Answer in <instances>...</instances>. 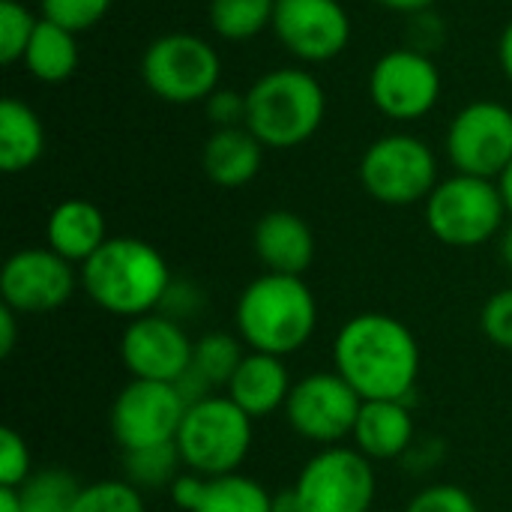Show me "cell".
I'll return each mask as SVG.
<instances>
[{"mask_svg":"<svg viewBox=\"0 0 512 512\" xmlns=\"http://www.w3.org/2000/svg\"><path fill=\"white\" fill-rule=\"evenodd\" d=\"M420 342L411 327L384 312L348 318L333 342V369L363 402H411L420 381Z\"/></svg>","mask_w":512,"mask_h":512,"instance_id":"1","label":"cell"},{"mask_svg":"<svg viewBox=\"0 0 512 512\" xmlns=\"http://www.w3.org/2000/svg\"><path fill=\"white\" fill-rule=\"evenodd\" d=\"M78 273L90 303L126 321L159 312L174 282L165 255L138 237H108Z\"/></svg>","mask_w":512,"mask_h":512,"instance_id":"2","label":"cell"},{"mask_svg":"<svg viewBox=\"0 0 512 512\" xmlns=\"http://www.w3.org/2000/svg\"><path fill=\"white\" fill-rule=\"evenodd\" d=\"M234 327L249 351L291 357L318 330V300L303 276L261 273L237 297Z\"/></svg>","mask_w":512,"mask_h":512,"instance_id":"3","label":"cell"},{"mask_svg":"<svg viewBox=\"0 0 512 512\" xmlns=\"http://www.w3.org/2000/svg\"><path fill=\"white\" fill-rule=\"evenodd\" d=\"M327 96L306 69H273L246 90V129L273 150L306 144L324 123Z\"/></svg>","mask_w":512,"mask_h":512,"instance_id":"4","label":"cell"},{"mask_svg":"<svg viewBox=\"0 0 512 512\" xmlns=\"http://www.w3.org/2000/svg\"><path fill=\"white\" fill-rule=\"evenodd\" d=\"M255 438V420L225 393L186 408L177 432V453L186 471L201 477L237 474Z\"/></svg>","mask_w":512,"mask_h":512,"instance_id":"5","label":"cell"},{"mask_svg":"<svg viewBox=\"0 0 512 512\" xmlns=\"http://www.w3.org/2000/svg\"><path fill=\"white\" fill-rule=\"evenodd\" d=\"M507 204L498 180L456 174L426 198V225L435 240L453 249H477L504 231Z\"/></svg>","mask_w":512,"mask_h":512,"instance_id":"6","label":"cell"},{"mask_svg":"<svg viewBox=\"0 0 512 512\" xmlns=\"http://www.w3.org/2000/svg\"><path fill=\"white\" fill-rule=\"evenodd\" d=\"M141 78L162 102H207L219 90L222 60L216 48L201 36L165 33L147 45L141 57Z\"/></svg>","mask_w":512,"mask_h":512,"instance_id":"7","label":"cell"},{"mask_svg":"<svg viewBox=\"0 0 512 512\" xmlns=\"http://www.w3.org/2000/svg\"><path fill=\"white\" fill-rule=\"evenodd\" d=\"M360 183L375 201L387 207H408L435 192L438 159L417 135H384L363 153Z\"/></svg>","mask_w":512,"mask_h":512,"instance_id":"8","label":"cell"},{"mask_svg":"<svg viewBox=\"0 0 512 512\" xmlns=\"http://www.w3.org/2000/svg\"><path fill=\"white\" fill-rule=\"evenodd\" d=\"M306 512H369L378 495L375 462L354 444L321 447L294 483Z\"/></svg>","mask_w":512,"mask_h":512,"instance_id":"9","label":"cell"},{"mask_svg":"<svg viewBox=\"0 0 512 512\" xmlns=\"http://www.w3.org/2000/svg\"><path fill=\"white\" fill-rule=\"evenodd\" d=\"M360 408L363 399L357 390L333 369L294 381L282 414L297 438L315 447H336L354 435Z\"/></svg>","mask_w":512,"mask_h":512,"instance_id":"10","label":"cell"},{"mask_svg":"<svg viewBox=\"0 0 512 512\" xmlns=\"http://www.w3.org/2000/svg\"><path fill=\"white\" fill-rule=\"evenodd\" d=\"M186 402L174 384L132 378L114 399L108 426L123 453L174 444L186 417Z\"/></svg>","mask_w":512,"mask_h":512,"instance_id":"11","label":"cell"},{"mask_svg":"<svg viewBox=\"0 0 512 512\" xmlns=\"http://www.w3.org/2000/svg\"><path fill=\"white\" fill-rule=\"evenodd\" d=\"M447 156L456 174L498 180L512 162V111L483 99L465 105L447 129Z\"/></svg>","mask_w":512,"mask_h":512,"instance_id":"12","label":"cell"},{"mask_svg":"<svg viewBox=\"0 0 512 512\" xmlns=\"http://www.w3.org/2000/svg\"><path fill=\"white\" fill-rule=\"evenodd\" d=\"M372 105L390 120H420L441 99V72L420 48H396L375 60L369 72Z\"/></svg>","mask_w":512,"mask_h":512,"instance_id":"13","label":"cell"},{"mask_svg":"<svg viewBox=\"0 0 512 512\" xmlns=\"http://www.w3.org/2000/svg\"><path fill=\"white\" fill-rule=\"evenodd\" d=\"M81 285L75 264L60 258L48 246L18 249L0 270V297L18 315H42L66 306Z\"/></svg>","mask_w":512,"mask_h":512,"instance_id":"14","label":"cell"},{"mask_svg":"<svg viewBox=\"0 0 512 512\" xmlns=\"http://www.w3.org/2000/svg\"><path fill=\"white\" fill-rule=\"evenodd\" d=\"M195 357V342L186 324L168 318L165 312H150L123 327L120 360L126 372L138 381L174 384Z\"/></svg>","mask_w":512,"mask_h":512,"instance_id":"15","label":"cell"},{"mask_svg":"<svg viewBox=\"0 0 512 512\" xmlns=\"http://www.w3.org/2000/svg\"><path fill=\"white\" fill-rule=\"evenodd\" d=\"M270 27L306 63H327L351 42V18L339 0H276Z\"/></svg>","mask_w":512,"mask_h":512,"instance_id":"16","label":"cell"},{"mask_svg":"<svg viewBox=\"0 0 512 512\" xmlns=\"http://www.w3.org/2000/svg\"><path fill=\"white\" fill-rule=\"evenodd\" d=\"M252 246L267 273L303 276L315 261V234L309 222L291 210H270L255 222Z\"/></svg>","mask_w":512,"mask_h":512,"instance_id":"17","label":"cell"},{"mask_svg":"<svg viewBox=\"0 0 512 512\" xmlns=\"http://www.w3.org/2000/svg\"><path fill=\"white\" fill-rule=\"evenodd\" d=\"M291 372L285 366V357L249 351L234 372L231 384L225 387V396L237 402L252 420H264L276 411H285V402L291 396Z\"/></svg>","mask_w":512,"mask_h":512,"instance_id":"18","label":"cell"},{"mask_svg":"<svg viewBox=\"0 0 512 512\" xmlns=\"http://www.w3.org/2000/svg\"><path fill=\"white\" fill-rule=\"evenodd\" d=\"M351 441L372 462L405 459L417 444L411 402H363Z\"/></svg>","mask_w":512,"mask_h":512,"instance_id":"19","label":"cell"},{"mask_svg":"<svg viewBox=\"0 0 512 512\" xmlns=\"http://www.w3.org/2000/svg\"><path fill=\"white\" fill-rule=\"evenodd\" d=\"M45 240H48V249H54L69 264H78L81 267L108 240L105 216H102V210L93 201H84V198L60 201L48 213Z\"/></svg>","mask_w":512,"mask_h":512,"instance_id":"20","label":"cell"},{"mask_svg":"<svg viewBox=\"0 0 512 512\" xmlns=\"http://www.w3.org/2000/svg\"><path fill=\"white\" fill-rule=\"evenodd\" d=\"M264 150L267 147L246 126H228V129H216L207 138L201 165L210 183L222 189H240L258 177Z\"/></svg>","mask_w":512,"mask_h":512,"instance_id":"21","label":"cell"},{"mask_svg":"<svg viewBox=\"0 0 512 512\" xmlns=\"http://www.w3.org/2000/svg\"><path fill=\"white\" fill-rule=\"evenodd\" d=\"M45 150V129L36 111L21 99L0 102V168L21 174L39 162Z\"/></svg>","mask_w":512,"mask_h":512,"instance_id":"22","label":"cell"},{"mask_svg":"<svg viewBox=\"0 0 512 512\" xmlns=\"http://www.w3.org/2000/svg\"><path fill=\"white\" fill-rule=\"evenodd\" d=\"M24 63L30 75L42 84H60L75 75L78 69V42L75 33L60 27L57 21L39 18L33 39L27 45Z\"/></svg>","mask_w":512,"mask_h":512,"instance_id":"23","label":"cell"},{"mask_svg":"<svg viewBox=\"0 0 512 512\" xmlns=\"http://www.w3.org/2000/svg\"><path fill=\"white\" fill-rule=\"evenodd\" d=\"M195 512H273V492L246 474L210 477Z\"/></svg>","mask_w":512,"mask_h":512,"instance_id":"24","label":"cell"},{"mask_svg":"<svg viewBox=\"0 0 512 512\" xmlns=\"http://www.w3.org/2000/svg\"><path fill=\"white\" fill-rule=\"evenodd\" d=\"M249 354V348L243 345V339L237 333H225V330H210L201 339H195V357L192 366L213 384V387H228L234 372L240 369L243 357Z\"/></svg>","mask_w":512,"mask_h":512,"instance_id":"25","label":"cell"},{"mask_svg":"<svg viewBox=\"0 0 512 512\" xmlns=\"http://www.w3.org/2000/svg\"><path fill=\"white\" fill-rule=\"evenodd\" d=\"M276 0H210V27L231 42L258 36L273 24Z\"/></svg>","mask_w":512,"mask_h":512,"instance_id":"26","label":"cell"},{"mask_svg":"<svg viewBox=\"0 0 512 512\" xmlns=\"http://www.w3.org/2000/svg\"><path fill=\"white\" fill-rule=\"evenodd\" d=\"M123 465H126V480L135 489L159 492V489H171V483L180 477L183 459L177 453V444H162V447L123 453Z\"/></svg>","mask_w":512,"mask_h":512,"instance_id":"27","label":"cell"},{"mask_svg":"<svg viewBox=\"0 0 512 512\" xmlns=\"http://www.w3.org/2000/svg\"><path fill=\"white\" fill-rule=\"evenodd\" d=\"M81 483L60 468L33 471V477L18 489L24 512H72Z\"/></svg>","mask_w":512,"mask_h":512,"instance_id":"28","label":"cell"},{"mask_svg":"<svg viewBox=\"0 0 512 512\" xmlns=\"http://www.w3.org/2000/svg\"><path fill=\"white\" fill-rule=\"evenodd\" d=\"M72 512H147V504L129 480H99L81 486Z\"/></svg>","mask_w":512,"mask_h":512,"instance_id":"29","label":"cell"},{"mask_svg":"<svg viewBox=\"0 0 512 512\" xmlns=\"http://www.w3.org/2000/svg\"><path fill=\"white\" fill-rule=\"evenodd\" d=\"M39 18L18 0H0V60L12 66L24 60Z\"/></svg>","mask_w":512,"mask_h":512,"instance_id":"30","label":"cell"},{"mask_svg":"<svg viewBox=\"0 0 512 512\" xmlns=\"http://www.w3.org/2000/svg\"><path fill=\"white\" fill-rule=\"evenodd\" d=\"M111 0H42V18L57 21L60 27L81 33L105 18Z\"/></svg>","mask_w":512,"mask_h":512,"instance_id":"31","label":"cell"},{"mask_svg":"<svg viewBox=\"0 0 512 512\" xmlns=\"http://www.w3.org/2000/svg\"><path fill=\"white\" fill-rule=\"evenodd\" d=\"M402 512H480L474 495L453 483H435L420 489Z\"/></svg>","mask_w":512,"mask_h":512,"instance_id":"32","label":"cell"},{"mask_svg":"<svg viewBox=\"0 0 512 512\" xmlns=\"http://www.w3.org/2000/svg\"><path fill=\"white\" fill-rule=\"evenodd\" d=\"M33 477V459L24 435L15 429L0 432V486L6 489H21Z\"/></svg>","mask_w":512,"mask_h":512,"instance_id":"33","label":"cell"},{"mask_svg":"<svg viewBox=\"0 0 512 512\" xmlns=\"http://www.w3.org/2000/svg\"><path fill=\"white\" fill-rule=\"evenodd\" d=\"M480 327L495 348L512 351V288H501L486 300L480 312Z\"/></svg>","mask_w":512,"mask_h":512,"instance_id":"34","label":"cell"},{"mask_svg":"<svg viewBox=\"0 0 512 512\" xmlns=\"http://www.w3.org/2000/svg\"><path fill=\"white\" fill-rule=\"evenodd\" d=\"M204 303L207 300H204V291L198 285L174 279L168 294H165V300H162V306H159V312H165L168 318L186 324V321H192V318H198L204 312Z\"/></svg>","mask_w":512,"mask_h":512,"instance_id":"35","label":"cell"},{"mask_svg":"<svg viewBox=\"0 0 512 512\" xmlns=\"http://www.w3.org/2000/svg\"><path fill=\"white\" fill-rule=\"evenodd\" d=\"M207 117L216 123V129H228V126H240V120L246 123V93H234V90H216L207 99Z\"/></svg>","mask_w":512,"mask_h":512,"instance_id":"36","label":"cell"},{"mask_svg":"<svg viewBox=\"0 0 512 512\" xmlns=\"http://www.w3.org/2000/svg\"><path fill=\"white\" fill-rule=\"evenodd\" d=\"M207 480H210V477H201V474H195V471H180V477H177V480L171 483V489H168L174 507L183 512L198 510V504H201V498H204V492H207Z\"/></svg>","mask_w":512,"mask_h":512,"instance_id":"37","label":"cell"},{"mask_svg":"<svg viewBox=\"0 0 512 512\" xmlns=\"http://www.w3.org/2000/svg\"><path fill=\"white\" fill-rule=\"evenodd\" d=\"M174 387H177V393L183 396L186 405H195V402H204V399L216 396V393H213L216 387H213L195 366H189V369L174 381Z\"/></svg>","mask_w":512,"mask_h":512,"instance_id":"38","label":"cell"},{"mask_svg":"<svg viewBox=\"0 0 512 512\" xmlns=\"http://www.w3.org/2000/svg\"><path fill=\"white\" fill-rule=\"evenodd\" d=\"M18 312H12L9 306H0V357H9L15 351L18 342Z\"/></svg>","mask_w":512,"mask_h":512,"instance_id":"39","label":"cell"},{"mask_svg":"<svg viewBox=\"0 0 512 512\" xmlns=\"http://www.w3.org/2000/svg\"><path fill=\"white\" fill-rule=\"evenodd\" d=\"M273 512H306L297 489H282V492H273Z\"/></svg>","mask_w":512,"mask_h":512,"instance_id":"40","label":"cell"},{"mask_svg":"<svg viewBox=\"0 0 512 512\" xmlns=\"http://www.w3.org/2000/svg\"><path fill=\"white\" fill-rule=\"evenodd\" d=\"M378 6L384 9H393V12H408V15H420L426 12L435 0H375Z\"/></svg>","mask_w":512,"mask_h":512,"instance_id":"41","label":"cell"},{"mask_svg":"<svg viewBox=\"0 0 512 512\" xmlns=\"http://www.w3.org/2000/svg\"><path fill=\"white\" fill-rule=\"evenodd\" d=\"M498 57H501V69H504V75L512 81V21L504 27V33H501Z\"/></svg>","mask_w":512,"mask_h":512,"instance_id":"42","label":"cell"},{"mask_svg":"<svg viewBox=\"0 0 512 512\" xmlns=\"http://www.w3.org/2000/svg\"><path fill=\"white\" fill-rule=\"evenodd\" d=\"M498 258H501V264L512 273V222L504 225V231L498 234Z\"/></svg>","mask_w":512,"mask_h":512,"instance_id":"43","label":"cell"},{"mask_svg":"<svg viewBox=\"0 0 512 512\" xmlns=\"http://www.w3.org/2000/svg\"><path fill=\"white\" fill-rule=\"evenodd\" d=\"M0 512H24L18 489H6V486H0Z\"/></svg>","mask_w":512,"mask_h":512,"instance_id":"44","label":"cell"},{"mask_svg":"<svg viewBox=\"0 0 512 512\" xmlns=\"http://www.w3.org/2000/svg\"><path fill=\"white\" fill-rule=\"evenodd\" d=\"M498 186H501V195H504V204H507V213L512 216V162L510 168L498 177Z\"/></svg>","mask_w":512,"mask_h":512,"instance_id":"45","label":"cell"}]
</instances>
